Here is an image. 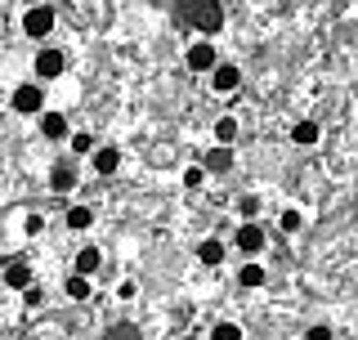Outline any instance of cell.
<instances>
[{
	"instance_id": "cell-25",
	"label": "cell",
	"mask_w": 358,
	"mask_h": 340,
	"mask_svg": "<svg viewBox=\"0 0 358 340\" xmlns=\"http://www.w3.org/2000/svg\"><path fill=\"white\" fill-rule=\"evenodd\" d=\"M72 153H81V157H85V153H94V139H90L85 130H81V134H72Z\"/></svg>"
},
{
	"instance_id": "cell-2",
	"label": "cell",
	"mask_w": 358,
	"mask_h": 340,
	"mask_svg": "<svg viewBox=\"0 0 358 340\" xmlns=\"http://www.w3.org/2000/svg\"><path fill=\"white\" fill-rule=\"evenodd\" d=\"M9 108L22 112V117H31V112H41L45 108V90L36 81H27V85H18L14 94H9Z\"/></svg>"
},
{
	"instance_id": "cell-3",
	"label": "cell",
	"mask_w": 358,
	"mask_h": 340,
	"mask_svg": "<svg viewBox=\"0 0 358 340\" xmlns=\"http://www.w3.org/2000/svg\"><path fill=\"white\" fill-rule=\"evenodd\" d=\"M22 31H27L31 41L50 36V31H54V9H50V5H31L27 14H22Z\"/></svg>"
},
{
	"instance_id": "cell-10",
	"label": "cell",
	"mask_w": 358,
	"mask_h": 340,
	"mask_svg": "<svg viewBox=\"0 0 358 340\" xmlns=\"http://www.w3.org/2000/svg\"><path fill=\"white\" fill-rule=\"evenodd\" d=\"M238 246H242V251H246V255H255V251H264V233H260V229H255V224H242V229H238Z\"/></svg>"
},
{
	"instance_id": "cell-21",
	"label": "cell",
	"mask_w": 358,
	"mask_h": 340,
	"mask_svg": "<svg viewBox=\"0 0 358 340\" xmlns=\"http://www.w3.org/2000/svg\"><path fill=\"white\" fill-rule=\"evenodd\" d=\"M103 340H139V327L117 323V327H108V336H103Z\"/></svg>"
},
{
	"instance_id": "cell-12",
	"label": "cell",
	"mask_w": 358,
	"mask_h": 340,
	"mask_svg": "<svg viewBox=\"0 0 358 340\" xmlns=\"http://www.w3.org/2000/svg\"><path fill=\"white\" fill-rule=\"evenodd\" d=\"M99 264H103V255H99V246H81V255H76V274L94 278V274H99Z\"/></svg>"
},
{
	"instance_id": "cell-29",
	"label": "cell",
	"mask_w": 358,
	"mask_h": 340,
	"mask_svg": "<svg viewBox=\"0 0 358 340\" xmlns=\"http://www.w3.org/2000/svg\"><path fill=\"white\" fill-rule=\"evenodd\" d=\"M305 340H331V332H327V327H309Z\"/></svg>"
},
{
	"instance_id": "cell-27",
	"label": "cell",
	"mask_w": 358,
	"mask_h": 340,
	"mask_svg": "<svg viewBox=\"0 0 358 340\" xmlns=\"http://www.w3.org/2000/svg\"><path fill=\"white\" fill-rule=\"evenodd\" d=\"M117 296H121V300H134V296H139V287H134V278L117 282Z\"/></svg>"
},
{
	"instance_id": "cell-20",
	"label": "cell",
	"mask_w": 358,
	"mask_h": 340,
	"mask_svg": "<svg viewBox=\"0 0 358 340\" xmlns=\"http://www.w3.org/2000/svg\"><path fill=\"white\" fill-rule=\"evenodd\" d=\"M210 340H242V327L238 323H215L210 327Z\"/></svg>"
},
{
	"instance_id": "cell-9",
	"label": "cell",
	"mask_w": 358,
	"mask_h": 340,
	"mask_svg": "<svg viewBox=\"0 0 358 340\" xmlns=\"http://www.w3.org/2000/svg\"><path fill=\"white\" fill-rule=\"evenodd\" d=\"M41 134L45 139H67V117L63 112H41Z\"/></svg>"
},
{
	"instance_id": "cell-1",
	"label": "cell",
	"mask_w": 358,
	"mask_h": 340,
	"mask_svg": "<svg viewBox=\"0 0 358 340\" xmlns=\"http://www.w3.org/2000/svg\"><path fill=\"white\" fill-rule=\"evenodd\" d=\"M175 14H179V18H188L193 27H201L206 36L224 27V9H220V0H175Z\"/></svg>"
},
{
	"instance_id": "cell-13",
	"label": "cell",
	"mask_w": 358,
	"mask_h": 340,
	"mask_svg": "<svg viewBox=\"0 0 358 340\" xmlns=\"http://www.w3.org/2000/svg\"><path fill=\"white\" fill-rule=\"evenodd\" d=\"M201 170H215V175H224V170H233V153H229V143L210 148V153H206V166H201Z\"/></svg>"
},
{
	"instance_id": "cell-28",
	"label": "cell",
	"mask_w": 358,
	"mask_h": 340,
	"mask_svg": "<svg viewBox=\"0 0 358 340\" xmlns=\"http://www.w3.org/2000/svg\"><path fill=\"white\" fill-rule=\"evenodd\" d=\"M22 304H31V309H36V304H45L41 287H22Z\"/></svg>"
},
{
	"instance_id": "cell-17",
	"label": "cell",
	"mask_w": 358,
	"mask_h": 340,
	"mask_svg": "<svg viewBox=\"0 0 358 340\" xmlns=\"http://www.w3.org/2000/svg\"><path fill=\"white\" fill-rule=\"evenodd\" d=\"M197 260H201V264H220V260H224V246L215 242V237H206V242L197 246Z\"/></svg>"
},
{
	"instance_id": "cell-8",
	"label": "cell",
	"mask_w": 358,
	"mask_h": 340,
	"mask_svg": "<svg viewBox=\"0 0 358 340\" xmlns=\"http://www.w3.org/2000/svg\"><path fill=\"white\" fill-rule=\"evenodd\" d=\"M5 287L9 291L31 287V264H27V260H9V264H5Z\"/></svg>"
},
{
	"instance_id": "cell-16",
	"label": "cell",
	"mask_w": 358,
	"mask_h": 340,
	"mask_svg": "<svg viewBox=\"0 0 358 340\" xmlns=\"http://www.w3.org/2000/svg\"><path fill=\"white\" fill-rule=\"evenodd\" d=\"M90 224H94V211H90V206H72V211H67V229L81 233V229H90Z\"/></svg>"
},
{
	"instance_id": "cell-4",
	"label": "cell",
	"mask_w": 358,
	"mask_h": 340,
	"mask_svg": "<svg viewBox=\"0 0 358 340\" xmlns=\"http://www.w3.org/2000/svg\"><path fill=\"white\" fill-rule=\"evenodd\" d=\"M184 59H188V67H193V72H210V67L220 63V54H215V45H210V41H193Z\"/></svg>"
},
{
	"instance_id": "cell-11",
	"label": "cell",
	"mask_w": 358,
	"mask_h": 340,
	"mask_svg": "<svg viewBox=\"0 0 358 340\" xmlns=\"http://www.w3.org/2000/svg\"><path fill=\"white\" fill-rule=\"evenodd\" d=\"M117 166H121V153L112 148V143L108 148H94V170L99 175H117Z\"/></svg>"
},
{
	"instance_id": "cell-19",
	"label": "cell",
	"mask_w": 358,
	"mask_h": 340,
	"mask_svg": "<svg viewBox=\"0 0 358 340\" xmlns=\"http://www.w3.org/2000/svg\"><path fill=\"white\" fill-rule=\"evenodd\" d=\"M215 139L220 143H233V139H238V121H233V117H220L215 121Z\"/></svg>"
},
{
	"instance_id": "cell-24",
	"label": "cell",
	"mask_w": 358,
	"mask_h": 340,
	"mask_svg": "<svg viewBox=\"0 0 358 340\" xmlns=\"http://www.w3.org/2000/svg\"><path fill=\"white\" fill-rule=\"evenodd\" d=\"M22 233H31V237H36V233H45V215H36V211H31L27 220H22Z\"/></svg>"
},
{
	"instance_id": "cell-18",
	"label": "cell",
	"mask_w": 358,
	"mask_h": 340,
	"mask_svg": "<svg viewBox=\"0 0 358 340\" xmlns=\"http://www.w3.org/2000/svg\"><path fill=\"white\" fill-rule=\"evenodd\" d=\"M238 282H242V287H264L268 274H264L260 264H246V269H238Z\"/></svg>"
},
{
	"instance_id": "cell-26",
	"label": "cell",
	"mask_w": 358,
	"mask_h": 340,
	"mask_svg": "<svg viewBox=\"0 0 358 340\" xmlns=\"http://www.w3.org/2000/svg\"><path fill=\"white\" fill-rule=\"evenodd\" d=\"M238 211L246 220H255V215H260V197H238Z\"/></svg>"
},
{
	"instance_id": "cell-6",
	"label": "cell",
	"mask_w": 358,
	"mask_h": 340,
	"mask_svg": "<svg viewBox=\"0 0 358 340\" xmlns=\"http://www.w3.org/2000/svg\"><path fill=\"white\" fill-rule=\"evenodd\" d=\"M238 81H242V72L233 63H215V67H210V85H215V94H233Z\"/></svg>"
},
{
	"instance_id": "cell-15",
	"label": "cell",
	"mask_w": 358,
	"mask_h": 340,
	"mask_svg": "<svg viewBox=\"0 0 358 340\" xmlns=\"http://www.w3.org/2000/svg\"><path fill=\"white\" fill-rule=\"evenodd\" d=\"M291 139H296L300 148H313V143H318V126H313V121H300V126L291 130Z\"/></svg>"
},
{
	"instance_id": "cell-22",
	"label": "cell",
	"mask_w": 358,
	"mask_h": 340,
	"mask_svg": "<svg viewBox=\"0 0 358 340\" xmlns=\"http://www.w3.org/2000/svg\"><path fill=\"white\" fill-rule=\"evenodd\" d=\"M201 184H206V170H201V166H188L184 170V188H201Z\"/></svg>"
},
{
	"instance_id": "cell-23",
	"label": "cell",
	"mask_w": 358,
	"mask_h": 340,
	"mask_svg": "<svg viewBox=\"0 0 358 340\" xmlns=\"http://www.w3.org/2000/svg\"><path fill=\"white\" fill-rule=\"evenodd\" d=\"M278 224H282V233H296L305 220H300V211H282V215H278Z\"/></svg>"
},
{
	"instance_id": "cell-7",
	"label": "cell",
	"mask_w": 358,
	"mask_h": 340,
	"mask_svg": "<svg viewBox=\"0 0 358 340\" xmlns=\"http://www.w3.org/2000/svg\"><path fill=\"white\" fill-rule=\"evenodd\" d=\"M50 188L54 192H72L76 188V166L72 162H54L50 166Z\"/></svg>"
},
{
	"instance_id": "cell-14",
	"label": "cell",
	"mask_w": 358,
	"mask_h": 340,
	"mask_svg": "<svg viewBox=\"0 0 358 340\" xmlns=\"http://www.w3.org/2000/svg\"><path fill=\"white\" fill-rule=\"evenodd\" d=\"M63 291H67L72 300H90V278H85V274H72V278L63 282Z\"/></svg>"
},
{
	"instance_id": "cell-5",
	"label": "cell",
	"mask_w": 358,
	"mask_h": 340,
	"mask_svg": "<svg viewBox=\"0 0 358 340\" xmlns=\"http://www.w3.org/2000/svg\"><path fill=\"white\" fill-rule=\"evenodd\" d=\"M63 67H67V54H63V50H41V54H36V76H41V81L63 76Z\"/></svg>"
}]
</instances>
